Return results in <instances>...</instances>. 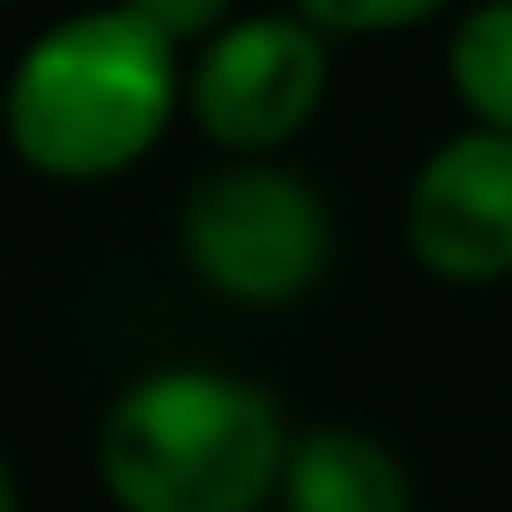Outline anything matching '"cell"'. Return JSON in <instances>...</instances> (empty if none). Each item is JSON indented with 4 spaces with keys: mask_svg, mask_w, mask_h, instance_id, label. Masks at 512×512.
<instances>
[{
    "mask_svg": "<svg viewBox=\"0 0 512 512\" xmlns=\"http://www.w3.org/2000/svg\"><path fill=\"white\" fill-rule=\"evenodd\" d=\"M182 111L175 39L143 13L85 7L33 39L7 72L0 124L7 143L46 182H111L163 143Z\"/></svg>",
    "mask_w": 512,
    "mask_h": 512,
    "instance_id": "6da1fadb",
    "label": "cell"
},
{
    "mask_svg": "<svg viewBox=\"0 0 512 512\" xmlns=\"http://www.w3.org/2000/svg\"><path fill=\"white\" fill-rule=\"evenodd\" d=\"M286 415L253 376L169 363L111 402L98 480L117 512H260L286 467Z\"/></svg>",
    "mask_w": 512,
    "mask_h": 512,
    "instance_id": "7a4b0ae2",
    "label": "cell"
},
{
    "mask_svg": "<svg viewBox=\"0 0 512 512\" xmlns=\"http://www.w3.org/2000/svg\"><path fill=\"white\" fill-rule=\"evenodd\" d=\"M175 240L201 286L253 312L305 299L338 253L325 195L266 156H234L227 169L201 175L182 201Z\"/></svg>",
    "mask_w": 512,
    "mask_h": 512,
    "instance_id": "3957f363",
    "label": "cell"
},
{
    "mask_svg": "<svg viewBox=\"0 0 512 512\" xmlns=\"http://www.w3.org/2000/svg\"><path fill=\"white\" fill-rule=\"evenodd\" d=\"M325 26L292 13L227 20L182 78V111L227 156H273L318 117L331 85Z\"/></svg>",
    "mask_w": 512,
    "mask_h": 512,
    "instance_id": "277c9868",
    "label": "cell"
},
{
    "mask_svg": "<svg viewBox=\"0 0 512 512\" xmlns=\"http://www.w3.org/2000/svg\"><path fill=\"white\" fill-rule=\"evenodd\" d=\"M402 240L415 266L448 286H500L512 279V137L461 130L415 169L402 201Z\"/></svg>",
    "mask_w": 512,
    "mask_h": 512,
    "instance_id": "5b68a950",
    "label": "cell"
},
{
    "mask_svg": "<svg viewBox=\"0 0 512 512\" xmlns=\"http://www.w3.org/2000/svg\"><path fill=\"white\" fill-rule=\"evenodd\" d=\"M279 506L286 512H415V487L389 441L325 422L292 435L286 467H279Z\"/></svg>",
    "mask_w": 512,
    "mask_h": 512,
    "instance_id": "8992f818",
    "label": "cell"
},
{
    "mask_svg": "<svg viewBox=\"0 0 512 512\" xmlns=\"http://www.w3.org/2000/svg\"><path fill=\"white\" fill-rule=\"evenodd\" d=\"M448 85L461 111L512 137V0H480L448 39Z\"/></svg>",
    "mask_w": 512,
    "mask_h": 512,
    "instance_id": "52a82bcc",
    "label": "cell"
},
{
    "mask_svg": "<svg viewBox=\"0 0 512 512\" xmlns=\"http://www.w3.org/2000/svg\"><path fill=\"white\" fill-rule=\"evenodd\" d=\"M292 7L325 33L363 39V33H409V26L435 20L448 0H292Z\"/></svg>",
    "mask_w": 512,
    "mask_h": 512,
    "instance_id": "ba28073f",
    "label": "cell"
},
{
    "mask_svg": "<svg viewBox=\"0 0 512 512\" xmlns=\"http://www.w3.org/2000/svg\"><path fill=\"white\" fill-rule=\"evenodd\" d=\"M130 13H143V20L156 26V33H169L175 46H188V39H214L227 26V13H234V0H124Z\"/></svg>",
    "mask_w": 512,
    "mask_h": 512,
    "instance_id": "9c48e42d",
    "label": "cell"
},
{
    "mask_svg": "<svg viewBox=\"0 0 512 512\" xmlns=\"http://www.w3.org/2000/svg\"><path fill=\"white\" fill-rule=\"evenodd\" d=\"M0 512H20V493H13V474H7V454H0Z\"/></svg>",
    "mask_w": 512,
    "mask_h": 512,
    "instance_id": "30bf717a",
    "label": "cell"
}]
</instances>
